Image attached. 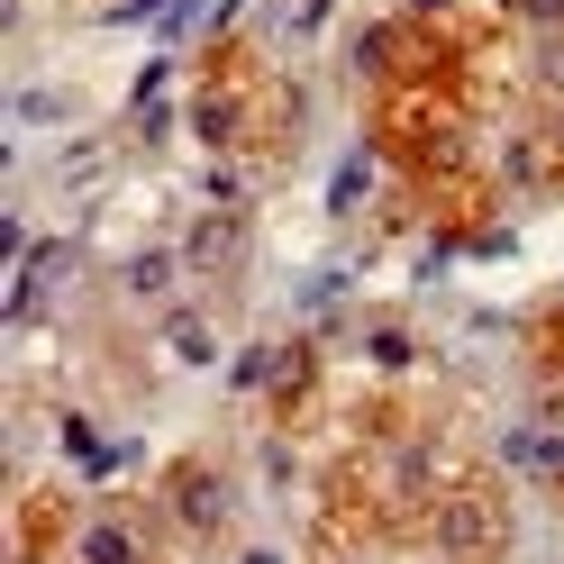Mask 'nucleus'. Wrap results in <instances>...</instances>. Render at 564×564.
Segmentation results:
<instances>
[{"label":"nucleus","mask_w":564,"mask_h":564,"mask_svg":"<svg viewBox=\"0 0 564 564\" xmlns=\"http://www.w3.org/2000/svg\"><path fill=\"white\" fill-rule=\"evenodd\" d=\"M183 519L192 528H219L228 519V501H219V482H209V474H183Z\"/></svg>","instance_id":"1"},{"label":"nucleus","mask_w":564,"mask_h":564,"mask_svg":"<svg viewBox=\"0 0 564 564\" xmlns=\"http://www.w3.org/2000/svg\"><path fill=\"white\" fill-rule=\"evenodd\" d=\"M74 555H83V564H137V546L119 538V528H83V538H74Z\"/></svg>","instance_id":"2"},{"label":"nucleus","mask_w":564,"mask_h":564,"mask_svg":"<svg viewBox=\"0 0 564 564\" xmlns=\"http://www.w3.org/2000/svg\"><path fill=\"white\" fill-rule=\"evenodd\" d=\"M482 538H491V510L455 501V510H446V546H482Z\"/></svg>","instance_id":"3"},{"label":"nucleus","mask_w":564,"mask_h":564,"mask_svg":"<svg viewBox=\"0 0 564 564\" xmlns=\"http://www.w3.org/2000/svg\"><path fill=\"white\" fill-rule=\"evenodd\" d=\"M164 282H173V256H137V264H128V292H137V301L164 292Z\"/></svg>","instance_id":"4"},{"label":"nucleus","mask_w":564,"mask_h":564,"mask_svg":"<svg viewBox=\"0 0 564 564\" xmlns=\"http://www.w3.org/2000/svg\"><path fill=\"white\" fill-rule=\"evenodd\" d=\"M19 119H64V91H19Z\"/></svg>","instance_id":"5"},{"label":"nucleus","mask_w":564,"mask_h":564,"mask_svg":"<svg viewBox=\"0 0 564 564\" xmlns=\"http://www.w3.org/2000/svg\"><path fill=\"white\" fill-rule=\"evenodd\" d=\"M373 365H410V337L401 328H373Z\"/></svg>","instance_id":"6"},{"label":"nucleus","mask_w":564,"mask_h":564,"mask_svg":"<svg viewBox=\"0 0 564 564\" xmlns=\"http://www.w3.org/2000/svg\"><path fill=\"white\" fill-rule=\"evenodd\" d=\"M173 356H183V365H209V337L183 319V328H173Z\"/></svg>","instance_id":"7"},{"label":"nucleus","mask_w":564,"mask_h":564,"mask_svg":"<svg viewBox=\"0 0 564 564\" xmlns=\"http://www.w3.org/2000/svg\"><path fill=\"white\" fill-rule=\"evenodd\" d=\"M528 19H564V0H528Z\"/></svg>","instance_id":"8"},{"label":"nucleus","mask_w":564,"mask_h":564,"mask_svg":"<svg viewBox=\"0 0 564 564\" xmlns=\"http://www.w3.org/2000/svg\"><path fill=\"white\" fill-rule=\"evenodd\" d=\"M246 564H282V555H246Z\"/></svg>","instance_id":"9"}]
</instances>
